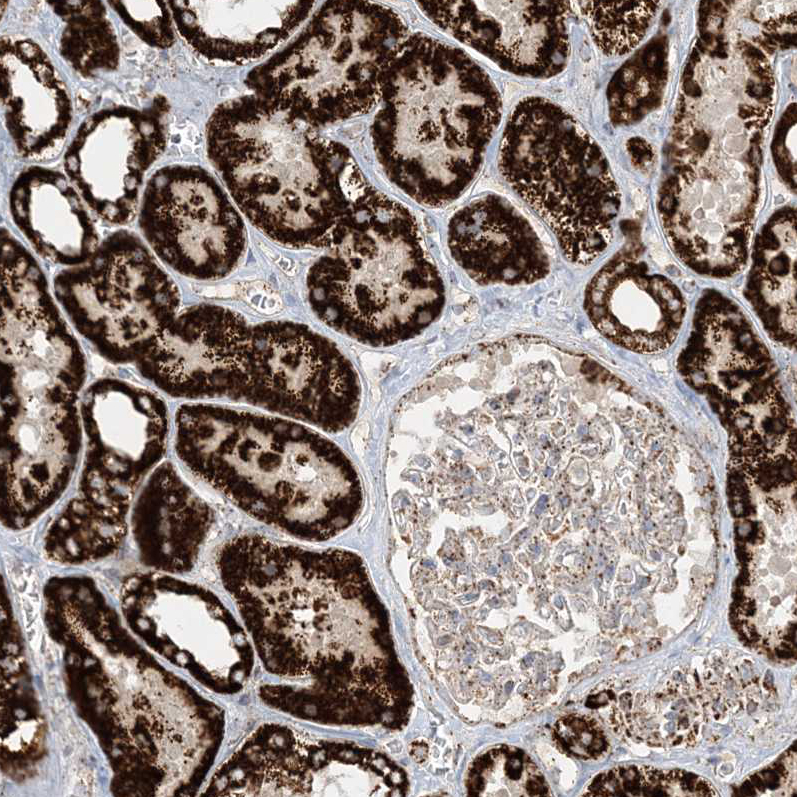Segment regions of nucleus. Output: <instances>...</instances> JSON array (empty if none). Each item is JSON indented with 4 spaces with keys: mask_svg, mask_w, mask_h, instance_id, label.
Returning a JSON list of instances; mask_svg holds the SVG:
<instances>
[{
    "mask_svg": "<svg viewBox=\"0 0 797 797\" xmlns=\"http://www.w3.org/2000/svg\"><path fill=\"white\" fill-rule=\"evenodd\" d=\"M217 564L265 669L289 680L260 687L267 705L324 724L405 723L412 689L357 554L246 534Z\"/></svg>",
    "mask_w": 797,
    "mask_h": 797,
    "instance_id": "f257e3e1",
    "label": "nucleus"
},
{
    "mask_svg": "<svg viewBox=\"0 0 797 797\" xmlns=\"http://www.w3.org/2000/svg\"><path fill=\"white\" fill-rule=\"evenodd\" d=\"M185 466L251 517L295 538L325 541L359 517L363 488L353 463L306 424L192 403L175 418Z\"/></svg>",
    "mask_w": 797,
    "mask_h": 797,
    "instance_id": "f03ea898",
    "label": "nucleus"
},
{
    "mask_svg": "<svg viewBox=\"0 0 797 797\" xmlns=\"http://www.w3.org/2000/svg\"><path fill=\"white\" fill-rule=\"evenodd\" d=\"M371 125L377 160L416 202L441 207L473 182L502 115L490 76L464 51L416 33L387 66Z\"/></svg>",
    "mask_w": 797,
    "mask_h": 797,
    "instance_id": "7ed1b4c3",
    "label": "nucleus"
},
{
    "mask_svg": "<svg viewBox=\"0 0 797 797\" xmlns=\"http://www.w3.org/2000/svg\"><path fill=\"white\" fill-rule=\"evenodd\" d=\"M206 148L239 211L287 246H324L368 187L345 145L254 94L213 111Z\"/></svg>",
    "mask_w": 797,
    "mask_h": 797,
    "instance_id": "20e7f679",
    "label": "nucleus"
},
{
    "mask_svg": "<svg viewBox=\"0 0 797 797\" xmlns=\"http://www.w3.org/2000/svg\"><path fill=\"white\" fill-rule=\"evenodd\" d=\"M307 276L315 314L370 346L413 338L440 315L445 288L413 214L367 187L337 222Z\"/></svg>",
    "mask_w": 797,
    "mask_h": 797,
    "instance_id": "39448f33",
    "label": "nucleus"
},
{
    "mask_svg": "<svg viewBox=\"0 0 797 797\" xmlns=\"http://www.w3.org/2000/svg\"><path fill=\"white\" fill-rule=\"evenodd\" d=\"M408 36L391 8L329 1L286 47L249 72L247 86L312 127L341 122L378 105L383 74Z\"/></svg>",
    "mask_w": 797,
    "mask_h": 797,
    "instance_id": "423d86ee",
    "label": "nucleus"
},
{
    "mask_svg": "<svg viewBox=\"0 0 797 797\" xmlns=\"http://www.w3.org/2000/svg\"><path fill=\"white\" fill-rule=\"evenodd\" d=\"M498 164L569 261L586 265L605 251L618 194L598 147L564 109L543 97L522 99L503 130Z\"/></svg>",
    "mask_w": 797,
    "mask_h": 797,
    "instance_id": "0eeeda50",
    "label": "nucleus"
},
{
    "mask_svg": "<svg viewBox=\"0 0 797 797\" xmlns=\"http://www.w3.org/2000/svg\"><path fill=\"white\" fill-rule=\"evenodd\" d=\"M74 329L108 362H137L180 310L173 277L137 235L119 230L53 279Z\"/></svg>",
    "mask_w": 797,
    "mask_h": 797,
    "instance_id": "6e6552de",
    "label": "nucleus"
},
{
    "mask_svg": "<svg viewBox=\"0 0 797 797\" xmlns=\"http://www.w3.org/2000/svg\"><path fill=\"white\" fill-rule=\"evenodd\" d=\"M238 401L336 433L354 422L361 385L334 342L300 323L269 321L250 329Z\"/></svg>",
    "mask_w": 797,
    "mask_h": 797,
    "instance_id": "1a4fd4ad",
    "label": "nucleus"
},
{
    "mask_svg": "<svg viewBox=\"0 0 797 797\" xmlns=\"http://www.w3.org/2000/svg\"><path fill=\"white\" fill-rule=\"evenodd\" d=\"M225 795L405 796V772L351 742L308 738L282 725L257 729L234 756Z\"/></svg>",
    "mask_w": 797,
    "mask_h": 797,
    "instance_id": "9d476101",
    "label": "nucleus"
},
{
    "mask_svg": "<svg viewBox=\"0 0 797 797\" xmlns=\"http://www.w3.org/2000/svg\"><path fill=\"white\" fill-rule=\"evenodd\" d=\"M147 246L159 261L194 280H217L239 264L246 247L241 212L205 169L174 164L148 180L138 210Z\"/></svg>",
    "mask_w": 797,
    "mask_h": 797,
    "instance_id": "9b49d317",
    "label": "nucleus"
},
{
    "mask_svg": "<svg viewBox=\"0 0 797 797\" xmlns=\"http://www.w3.org/2000/svg\"><path fill=\"white\" fill-rule=\"evenodd\" d=\"M677 367L728 422L749 425L754 412L786 419L769 351L740 308L717 291H706L698 301Z\"/></svg>",
    "mask_w": 797,
    "mask_h": 797,
    "instance_id": "f8f14e48",
    "label": "nucleus"
},
{
    "mask_svg": "<svg viewBox=\"0 0 797 797\" xmlns=\"http://www.w3.org/2000/svg\"><path fill=\"white\" fill-rule=\"evenodd\" d=\"M79 412L85 441L79 493L131 505L134 491L166 449L169 416L164 400L131 382L101 378L82 394Z\"/></svg>",
    "mask_w": 797,
    "mask_h": 797,
    "instance_id": "ddd939ff",
    "label": "nucleus"
},
{
    "mask_svg": "<svg viewBox=\"0 0 797 797\" xmlns=\"http://www.w3.org/2000/svg\"><path fill=\"white\" fill-rule=\"evenodd\" d=\"M82 442L77 401L2 402L1 515L6 527L30 526L61 497Z\"/></svg>",
    "mask_w": 797,
    "mask_h": 797,
    "instance_id": "4468645a",
    "label": "nucleus"
},
{
    "mask_svg": "<svg viewBox=\"0 0 797 797\" xmlns=\"http://www.w3.org/2000/svg\"><path fill=\"white\" fill-rule=\"evenodd\" d=\"M161 103L95 112L65 152L67 177L88 208L108 224H128L139 210L143 176L166 145Z\"/></svg>",
    "mask_w": 797,
    "mask_h": 797,
    "instance_id": "2eb2a0df",
    "label": "nucleus"
},
{
    "mask_svg": "<svg viewBox=\"0 0 797 797\" xmlns=\"http://www.w3.org/2000/svg\"><path fill=\"white\" fill-rule=\"evenodd\" d=\"M251 327L215 304L179 310L136 362L139 373L175 398L239 400Z\"/></svg>",
    "mask_w": 797,
    "mask_h": 797,
    "instance_id": "dca6fc26",
    "label": "nucleus"
},
{
    "mask_svg": "<svg viewBox=\"0 0 797 797\" xmlns=\"http://www.w3.org/2000/svg\"><path fill=\"white\" fill-rule=\"evenodd\" d=\"M569 2L426 1L420 11L501 69L530 78L560 72L568 54Z\"/></svg>",
    "mask_w": 797,
    "mask_h": 797,
    "instance_id": "f3484780",
    "label": "nucleus"
},
{
    "mask_svg": "<svg viewBox=\"0 0 797 797\" xmlns=\"http://www.w3.org/2000/svg\"><path fill=\"white\" fill-rule=\"evenodd\" d=\"M584 307L603 336L638 353L669 347L685 316L679 288L631 253L614 256L594 275Z\"/></svg>",
    "mask_w": 797,
    "mask_h": 797,
    "instance_id": "a211bd4d",
    "label": "nucleus"
},
{
    "mask_svg": "<svg viewBox=\"0 0 797 797\" xmlns=\"http://www.w3.org/2000/svg\"><path fill=\"white\" fill-rule=\"evenodd\" d=\"M447 235L453 259L480 284H530L549 273L536 231L498 195L475 199L454 213Z\"/></svg>",
    "mask_w": 797,
    "mask_h": 797,
    "instance_id": "6ab92c4d",
    "label": "nucleus"
},
{
    "mask_svg": "<svg viewBox=\"0 0 797 797\" xmlns=\"http://www.w3.org/2000/svg\"><path fill=\"white\" fill-rule=\"evenodd\" d=\"M0 69L3 120L18 153L32 161L55 157L69 131L72 103L49 57L31 39L4 36Z\"/></svg>",
    "mask_w": 797,
    "mask_h": 797,
    "instance_id": "aec40b11",
    "label": "nucleus"
},
{
    "mask_svg": "<svg viewBox=\"0 0 797 797\" xmlns=\"http://www.w3.org/2000/svg\"><path fill=\"white\" fill-rule=\"evenodd\" d=\"M665 234L693 271L715 278L737 274L748 258L752 198L711 186H683L662 202Z\"/></svg>",
    "mask_w": 797,
    "mask_h": 797,
    "instance_id": "412c9836",
    "label": "nucleus"
},
{
    "mask_svg": "<svg viewBox=\"0 0 797 797\" xmlns=\"http://www.w3.org/2000/svg\"><path fill=\"white\" fill-rule=\"evenodd\" d=\"M179 35L202 57L222 63L257 60L309 17L312 1H167Z\"/></svg>",
    "mask_w": 797,
    "mask_h": 797,
    "instance_id": "4be33fe9",
    "label": "nucleus"
},
{
    "mask_svg": "<svg viewBox=\"0 0 797 797\" xmlns=\"http://www.w3.org/2000/svg\"><path fill=\"white\" fill-rule=\"evenodd\" d=\"M86 206L67 176L40 166L23 170L9 194L12 220L34 251L67 267L87 261L101 242Z\"/></svg>",
    "mask_w": 797,
    "mask_h": 797,
    "instance_id": "5701e85b",
    "label": "nucleus"
},
{
    "mask_svg": "<svg viewBox=\"0 0 797 797\" xmlns=\"http://www.w3.org/2000/svg\"><path fill=\"white\" fill-rule=\"evenodd\" d=\"M213 523V512L171 463L157 466L130 513V528L141 560L165 570L195 563Z\"/></svg>",
    "mask_w": 797,
    "mask_h": 797,
    "instance_id": "b1692460",
    "label": "nucleus"
},
{
    "mask_svg": "<svg viewBox=\"0 0 797 797\" xmlns=\"http://www.w3.org/2000/svg\"><path fill=\"white\" fill-rule=\"evenodd\" d=\"M744 294L771 338L796 345L795 215H776L758 235Z\"/></svg>",
    "mask_w": 797,
    "mask_h": 797,
    "instance_id": "393cba45",
    "label": "nucleus"
},
{
    "mask_svg": "<svg viewBox=\"0 0 797 797\" xmlns=\"http://www.w3.org/2000/svg\"><path fill=\"white\" fill-rule=\"evenodd\" d=\"M130 505L93 499L79 493L48 526L43 549L58 562L81 563L113 554L128 530Z\"/></svg>",
    "mask_w": 797,
    "mask_h": 797,
    "instance_id": "a878e982",
    "label": "nucleus"
},
{
    "mask_svg": "<svg viewBox=\"0 0 797 797\" xmlns=\"http://www.w3.org/2000/svg\"><path fill=\"white\" fill-rule=\"evenodd\" d=\"M65 22L60 52L85 77L115 70L120 49L106 8L101 1H48Z\"/></svg>",
    "mask_w": 797,
    "mask_h": 797,
    "instance_id": "bb28decb",
    "label": "nucleus"
},
{
    "mask_svg": "<svg viewBox=\"0 0 797 797\" xmlns=\"http://www.w3.org/2000/svg\"><path fill=\"white\" fill-rule=\"evenodd\" d=\"M467 788L471 796H547L549 791L532 760L507 746L489 750L473 762Z\"/></svg>",
    "mask_w": 797,
    "mask_h": 797,
    "instance_id": "cd10ccee",
    "label": "nucleus"
},
{
    "mask_svg": "<svg viewBox=\"0 0 797 797\" xmlns=\"http://www.w3.org/2000/svg\"><path fill=\"white\" fill-rule=\"evenodd\" d=\"M597 45L608 54L634 48L645 35L658 2H578Z\"/></svg>",
    "mask_w": 797,
    "mask_h": 797,
    "instance_id": "c85d7f7f",
    "label": "nucleus"
},
{
    "mask_svg": "<svg viewBox=\"0 0 797 797\" xmlns=\"http://www.w3.org/2000/svg\"><path fill=\"white\" fill-rule=\"evenodd\" d=\"M107 3L149 46L166 49L174 44V21L167 2L108 1Z\"/></svg>",
    "mask_w": 797,
    "mask_h": 797,
    "instance_id": "c756f323",
    "label": "nucleus"
},
{
    "mask_svg": "<svg viewBox=\"0 0 797 797\" xmlns=\"http://www.w3.org/2000/svg\"><path fill=\"white\" fill-rule=\"evenodd\" d=\"M557 741L565 750L581 757L596 756L605 749V741L591 721L567 716L555 725Z\"/></svg>",
    "mask_w": 797,
    "mask_h": 797,
    "instance_id": "7c9ffc66",
    "label": "nucleus"
}]
</instances>
